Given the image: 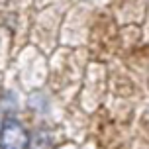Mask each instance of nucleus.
I'll return each instance as SVG.
<instances>
[{
    "label": "nucleus",
    "instance_id": "nucleus-1",
    "mask_svg": "<svg viewBox=\"0 0 149 149\" xmlns=\"http://www.w3.org/2000/svg\"><path fill=\"white\" fill-rule=\"evenodd\" d=\"M2 149H26L30 143L26 127L14 118H6L2 124Z\"/></svg>",
    "mask_w": 149,
    "mask_h": 149
}]
</instances>
